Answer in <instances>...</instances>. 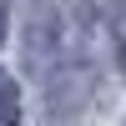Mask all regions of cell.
Wrapping results in <instances>:
<instances>
[{
  "mask_svg": "<svg viewBox=\"0 0 126 126\" xmlns=\"http://www.w3.org/2000/svg\"><path fill=\"white\" fill-rule=\"evenodd\" d=\"M20 121V86L0 71V126H15Z\"/></svg>",
  "mask_w": 126,
  "mask_h": 126,
  "instance_id": "obj_1",
  "label": "cell"
},
{
  "mask_svg": "<svg viewBox=\"0 0 126 126\" xmlns=\"http://www.w3.org/2000/svg\"><path fill=\"white\" fill-rule=\"evenodd\" d=\"M5 20H10V0H0V40H5Z\"/></svg>",
  "mask_w": 126,
  "mask_h": 126,
  "instance_id": "obj_2",
  "label": "cell"
}]
</instances>
